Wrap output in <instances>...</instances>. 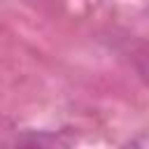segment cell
<instances>
[{"mask_svg": "<svg viewBox=\"0 0 149 149\" xmlns=\"http://www.w3.org/2000/svg\"><path fill=\"white\" fill-rule=\"evenodd\" d=\"M137 68H140L142 77L147 79V84H149V44L137 54Z\"/></svg>", "mask_w": 149, "mask_h": 149, "instance_id": "1", "label": "cell"}]
</instances>
